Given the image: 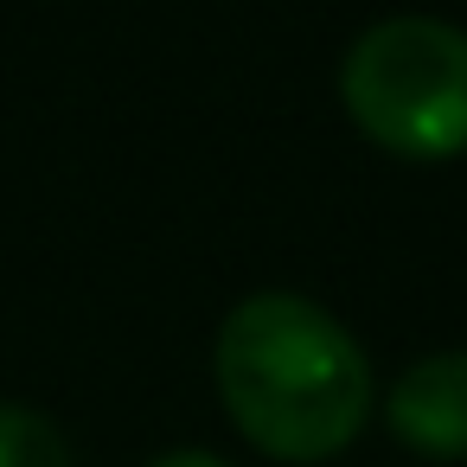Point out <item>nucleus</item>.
I'll list each match as a JSON object with an SVG mask.
<instances>
[{
    "label": "nucleus",
    "instance_id": "nucleus-1",
    "mask_svg": "<svg viewBox=\"0 0 467 467\" xmlns=\"http://www.w3.org/2000/svg\"><path fill=\"white\" fill-rule=\"evenodd\" d=\"M212 378L269 461H333L371 422V358L320 301L288 288H256L218 320Z\"/></svg>",
    "mask_w": 467,
    "mask_h": 467
},
{
    "label": "nucleus",
    "instance_id": "nucleus-2",
    "mask_svg": "<svg viewBox=\"0 0 467 467\" xmlns=\"http://www.w3.org/2000/svg\"><path fill=\"white\" fill-rule=\"evenodd\" d=\"M339 103L384 154H467V33L429 14L365 26L339 58Z\"/></svg>",
    "mask_w": 467,
    "mask_h": 467
},
{
    "label": "nucleus",
    "instance_id": "nucleus-3",
    "mask_svg": "<svg viewBox=\"0 0 467 467\" xmlns=\"http://www.w3.org/2000/svg\"><path fill=\"white\" fill-rule=\"evenodd\" d=\"M384 422L422 461H467V352H429L403 365L384 397Z\"/></svg>",
    "mask_w": 467,
    "mask_h": 467
},
{
    "label": "nucleus",
    "instance_id": "nucleus-4",
    "mask_svg": "<svg viewBox=\"0 0 467 467\" xmlns=\"http://www.w3.org/2000/svg\"><path fill=\"white\" fill-rule=\"evenodd\" d=\"M0 467H71L65 429L33 403H0Z\"/></svg>",
    "mask_w": 467,
    "mask_h": 467
},
{
    "label": "nucleus",
    "instance_id": "nucleus-5",
    "mask_svg": "<svg viewBox=\"0 0 467 467\" xmlns=\"http://www.w3.org/2000/svg\"><path fill=\"white\" fill-rule=\"evenodd\" d=\"M148 467H231V461L212 454V448H167V454H154Z\"/></svg>",
    "mask_w": 467,
    "mask_h": 467
}]
</instances>
